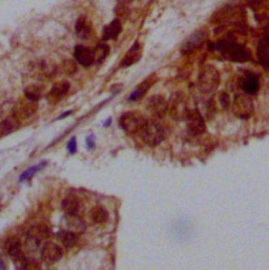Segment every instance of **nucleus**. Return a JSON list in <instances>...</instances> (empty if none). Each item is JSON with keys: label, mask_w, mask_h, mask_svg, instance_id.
Masks as SVG:
<instances>
[{"label": "nucleus", "mask_w": 269, "mask_h": 270, "mask_svg": "<svg viewBox=\"0 0 269 270\" xmlns=\"http://www.w3.org/2000/svg\"><path fill=\"white\" fill-rule=\"evenodd\" d=\"M155 82H156V78L152 75L148 77L147 79H145L142 83H140L139 87L135 91H133V93L130 95V98H129L130 101H133V102L138 101L139 99H141L146 94V92L152 87Z\"/></svg>", "instance_id": "22"}, {"label": "nucleus", "mask_w": 269, "mask_h": 270, "mask_svg": "<svg viewBox=\"0 0 269 270\" xmlns=\"http://www.w3.org/2000/svg\"><path fill=\"white\" fill-rule=\"evenodd\" d=\"M189 108L187 107L186 97L182 92L175 93L168 102V110L171 117L176 121H184Z\"/></svg>", "instance_id": "5"}, {"label": "nucleus", "mask_w": 269, "mask_h": 270, "mask_svg": "<svg viewBox=\"0 0 269 270\" xmlns=\"http://www.w3.org/2000/svg\"><path fill=\"white\" fill-rule=\"evenodd\" d=\"M21 126V121L10 113L2 122H0V136H7L16 132Z\"/></svg>", "instance_id": "17"}, {"label": "nucleus", "mask_w": 269, "mask_h": 270, "mask_svg": "<svg viewBox=\"0 0 269 270\" xmlns=\"http://www.w3.org/2000/svg\"><path fill=\"white\" fill-rule=\"evenodd\" d=\"M74 58L80 65H82L84 67H90L96 62L94 49L84 47L81 45L75 47Z\"/></svg>", "instance_id": "15"}, {"label": "nucleus", "mask_w": 269, "mask_h": 270, "mask_svg": "<svg viewBox=\"0 0 269 270\" xmlns=\"http://www.w3.org/2000/svg\"><path fill=\"white\" fill-rule=\"evenodd\" d=\"M61 206L66 216H77L81 208V202L78 198L68 196L62 201Z\"/></svg>", "instance_id": "20"}, {"label": "nucleus", "mask_w": 269, "mask_h": 270, "mask_svg": "<svg viewBox=\"0 0 269 270\" xmlns=\"http://www.w3.org/2000/svg\"><path fill=\"white\" fill-rule=\"evenodd\" d=\"M208 31L206 28H200L191 34L181 46V53L183 55H190L199 50L207 40Z\"/></svg>", "instance_id": "7"}, {"label": "nucleus", "mask_w": 269, "mask_h": 270, "mask_svg": "<svg viewBox=\"0 0 269 270\" xmlns=\"http://www.w3.org/2000/svg\"><path fill=\"white\" fill-rule=\"evenodd\" d=\"M257 56L261 65L267 69L269 65V54H268V36L267 33L261 37L258 47H257Z\"/></svg>", "instance_id": "19"}, {"label": "nucleus", "mask_w": 269, "mask_h": 270, "mask_svg": "<svg viewBox=\"0 0 269 270\" xmlns=\"http://www.w3.org/2000/svg\"><path fill=\"white\" fill-rule=\"evenodd\" d=\"M184 121H186L187 132L190 136H201L206 132L205 121L197 108L189 109Z\"/></svg>", "instance_id": "11"}, {"label": "nucleus", "mask_w": 269, "mask_h": 270, "mask_svg": "<svg viewBox=\"0 0 269 270\" xmlns=\"http://www.w3.org/2000/svg\"><path fill=\"white\" fill-rule=\"evenodd\" d=\"M122 31V24L120 19L116 18L112 20L110 23H108L104 28L102 33V39L104 41L108 40H114L116 39Z\"/></svg>", "instance_id": "21"}, {"label": "nucleus", "mask_w": 269, "mask_h": 270, "mask_svg": "<svg viewBox=\"0 0 269 270\" xmlns=\"http://www.w3.org/2000/svg\"><path fill=\"white\" fill-rule=\"evenodd\" d=\"M147 118L138 111H127L121 115L119 124L121 129L129 135H139L142 131Z\"/></svg>", "instance_id": "4"}, {"label": "nucleus", "mask_w": 269, "mask_h": 270, "mask_svg": "<svg viewBox=\"0 0 269 270\" xmlns=\"http://www.w3.org/2000/svg\"><path fill=\"white\" fill-rule=\"evenodd\" d=\"M94 52H95V57H96V62L101 63L104 61V59L106 58L109 53V47L106 44H100L94 49Z\"/></svg>", "instance_id": "27"}, {"label": "nucleus", "mask_w": 269, "mask_h": 270, "mask_svg": "<svg viewBox=\"0 0 269 270\" xmlns=\"http://www.w3.org/2000/svg\"><path fill=\"white\" fill-rule=\"evenodd\" d=\"M215 47L226 59L233 62L245 63L251 59L249 49L244 45L239 44L230 36L220 39Z\"/></svg>", "instance_id": "1"}, {"label": "nucleus", "mask_w": 269, "mask_h": 270, "mask_svg": "<svg viewBox=\"0 0 269 270\" xmlns=\"http://www.w3.org/2000/svg\"><path fill=\"white\" fill-rule=\"evenodd\" d=\"M3 268H5V264L0 261V269H3Z\"/></svg>", "instance_id": "34"}, {"label": "nucleus", "mask_w": 269, "mask_h": 270, "mask_svg": "<svg viewBox=\"0 0 269 270\" xmlns=\"http://www.w3.org/2000/svg\"><path fill=\"white\" fill-rule=\"evenodd\" d=\"M46 165H47V162H42V163H39L38 165H35V166L30 167L29 169L25 170V172L20 176L19 181H20V182H24V181L30 180V179H31L36 173H38L39 170L44 168Z\"/></svg>", "instance_id": "28"}, {"label": "nucleus", "mask_w": 269, "mask_h": 270, "mask_svg": "<svg viewBox=\"0 0 269 270\" xmlns=\"http://www.w3.org/2000/svg\"><path fill=\"white\" fill-rule=\"evenodd\" d=\"M52 236V229L48 224L39 223L32 226L26 234V244L37 247Z\"/></svg>", "instance_id": "8"}, {"label": "nucleus", "mask_w": 269, "mask_h": 270, "mask_svg": "<svg viewBox=\"0 0 269 270\" xmlns=\"http://www.w3.org/2000/svg\"><path fill=\"white\" fill-rule=\"evenodd\" d=\"M221 77L219 70L214 65L206 64L200 69L197 85L201 93L210 94L218 89Z\"/></svg>", "instance_id": "2"}, {"label": "nucleus", "mask_w": 269, "mask_h": 270, "mask_svg": "<svg viewBox=\"0 0 269 270\" xmlns=\"http://www.w3.org/2000/svg\"><path fill=\"white\" fill-rule=\"evenodd\" d=\"M75 31L81 39H89L93 33V24L89 18L81 16L76 21Z\"/></svg>", "instance_id": "18"}, {"label": "nucleus", "mask_w": 269, "mask_h": 270, "mask_svg": "<svg viewBox=\"0 0 269 270\" xmlns=\"http://www.w3.org/2000/svg\"><path fill=\"white\" fill-rule=\"evenodd\" d=\"M57 239L67 249L75 247L79 242V235L69 230H61L57 234Z\"/></svg>", "instance_id": "23"}, {"label": "nucleus", "mask_w": 269, "mask_h": 270, "mask_svg": "<svg viewBox=\"0 0 269 270\" xmlns=\"http://www.w3.org/2000/svg\"><path fill=\"white\" fill-rule=\"evenodd\" d=\"M66 226L69 232L81 234L86 230V223L77 216H66Z\"/></svg>", "instance_id": "25"}, {"label": "nucleus", "mask_w": 269, "mask_h": 270, "mask_svg": "<svg viewBox=\"0 0 269 270\" xmlns=\"http://www.w3.org/2000/svg\"><path fill=\"white\" fill-rule=\"evenodd\" d=\"M145 144L149 146H157L161 144L166 138L164 126L157 120L147 119L142 131L138 135Z\"/></svg>", "instance_id": "3"}, {"label": "nucleus", "mask_w": 269, "mask_h": 270, "mask_svg": "<svg viewBox=\"0 0 269 270\" xmlns=\"http://www.w3.org/2000/svg\"><path fill=\"white\" fill-rule=\"evenodd\" d=\"M63 257V249L55 242H46L40 249V259L46 265H54Z\"/></svg>", "instance_id": "9"}, {"label": "nucleus", "mask_w": 269, "mask_h": 270, "mask_svg": "<svg viewBox=\"0 0 269 270\" xmlns=\"http://www.w3.org/2000/svg\"><path fill=\"white\" fill-rule=\"evenodd\" d=\"M67 150L70 155H74L77 152V140L75 137H72L67 142Z\"/></svg>", "instance_id": "30"}, {"label": "nucleus", "mask_w": 269, "mask_h": 270, "mask_svg": "<svg viewBox=\"0 0 269 270\" xmlns=\"http://www.w3.org/2000/svg\"><path fill=\"white\" fill-rule=\"evenodd\" d=\"M110 123H111V118H108V119L106 120V122L103 124V126H104V127H108V125H110Z\"/></svg>", "instance_id": "33"}, {"label": "nucleus", "mask_w": 269, "mask_h": 270, "mask_svg": "<svg viewBox=\"0 0 269 270\" xmlns=\"http://www.w3.org/2000/svg\"><path fill=\"white\" fill-rule=\"evenodd\" d=\"M238 83L242 92L248 96L256 95L260 90V79L258 75L248 70L240 76Z\"/></svg>", "instance_id": "12"}, {"label": "nucleus", "mask_w": 269, "mask_h": 270, "mask_svg": "<svg viewBox=\"0 0 269 270\" xmlns=\"http://www.w3.org/2000/svg\"><path fill=\"white\" fill-rule=\"evenodd\" d=\"M87 147L90 150L95 149V147H96V141H95V136L94 135H91V136H89L87 138Z\"/></svg>", "instance_id": "31"}, {"label": "nucleus", "mask_w": 269, "mask_h": 270, "mask_svg": "<svg viewBox=\"0 0 269 270\" xmlns=\"http://www.w3.org/2000/svg\"><path fill=\"white\" fill-rule=\"evenodd\" d=\"M42 94H44V87L39 84H31L24 90V97L34 101H39Z\"/></svg>", "instance_id": "26"}, {"label": "nucleus", "mask_w": 269, "mask_h": 270, "mask_svg": "<svg viewBox=\"0 0 269 270\" xmlns=\"http://www.w3.org/2000/svg\"><path fill=\"white\" fill-rule=\"evenodd\" d=\"M38 109V101L30 100L27 98H22L12 107L11 113L18 118L21 122L32 118Z\"/></svg>", "instance_id": "6"}, {"label": "nucleus", "mask_w": 269, "mask_h": 270, "mask_svg": "<svg viewBox=\"0 0 269 270\" xmlns=\"http://www.w3.org/2000/svg\"><path fill=\"white\" fill-rule=\"evenodd\" d=\"M253 102L248 95H237L233 102L235 115L240 119H249L253 113Z\"/></svg>", "instance_id": "10"}, {"label": "nucleus", "mask_w": 269, "mask_h": 270, "mask_svg": "<svg viewBox=\"0 0 269 270\" xmlns=\"http://www.w3.org/2000/svg\"><path fill=\"white\" fill-rule=\"evenodd\" d=\"M147 109L156 118H163L168 110V102L163 96L155 95L147 100Z\"/></svg>", "instance_id": "14"}, {"label": "nucleus", "mask_w": 269, "mask_h": 270, "mask_svg": "<svg viewBox=\"0 0 269 270\" xmlns=\"http://www.w3.org/2000/svg\"><path fill=\"white\" fill-rule=\"evenodd\" d=\"M70 113H72V110H69V111H66V112H64V113H63V115H61V116H60V117H59L58 119H60V120H61V119H64L65 117L69 116V115H70Z\"/></svg>", "instance_id": "32"}, {"label": "nucleus", "mask_w": 269, "mask_h": 270, "mask_svg": "<svg viewBox=\"0 0 269 270\" xmlns=\"http://www.w3.org/2000/svg\"><path fill=\"white\" fill-rule=\"evenodd\" d=\"M69 89H70V84L67 81L63 80V81H59L57 83H55L46 96L48 102L52 105L58 104L67 95Z\"/></svg>", "instance_id": "13"}, {"label": "nucleus", "mask_w": 269, "mask_h": 270, "mask_svg": "<svg viewBox=\"0 0 269 270\" xmlns=\"http://www.w3.org/2000/svg\"><path fill=\"white\" fill-rule=\"evenodd\" d=\"M142 53H143L142 46H141L138 41L135 42V44L132 46V48L127 51L126 54L124 55L119 66L120 67H130V66L134 65L135 63H137L141 59V57H142Z\"/></svg>", "instance_id": "16"}, {"label": "nucleus", "mask_w": 269, "mask_h": 270, "mask_svg": "<svg viewBox=\"0 0 269 270\" xmlns=\"http://www.w3.org/2000/svg\"><path fill=\"white\" fill-rule=\"evenodd\" d=\"M219 100H220V104L222 105V107L224 109H228L230 106V97L229 95L226 93V92H222L219 96Z\"/></svg>", "instance_id": "29"}, {"label": "nucleus", "mask_w": 269, "mask_h": 270, "mask_svg": "<svg viewBox=\"0 0 269 270\" xmlns=\"http://www.w3.org/2000/svg\"><path fill=\"white\" fill-rule=\"evenodd\" d=\"M89 217L94 224H103L108 220V212L105 207L96 205L90 210Z\"/></svg>", "instance_id": "24"}]
</instances>
